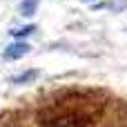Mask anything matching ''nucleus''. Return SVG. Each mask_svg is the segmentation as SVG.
<instances>
[{"mask_svg":"<svg viewBox=\"0 0 127 127\" xmlns=\"http://www.w3.org/2000/svg\"><path fill=\"white\" fill-rule=\"evenodd\" d=\"M29 51H31V45H29L27 40H13L11 45H7V47H4L2 58H4V60H18V58L27 56Z\"/></svg>","mask_w":127,"mask_h":127,"instance_id":"nucleus-1","label":"nucleus"},{"mask_svg":"<svg viewBox=\"0 0 127 127\" xmlns=\"http://www.w3.org/2000/svg\"><path fill=\"white\" fill-rule=\"evenodd\" d=\"M38 0H20V4H18V13L22 16V18H31L36 11H38Z\"/></svg>","mask_w":127,"mask_h":127,"instance_id":"nucleus-2","label":"nucleus"},{"mask_svg":"<svg viewBox=\"0 0 127 127\" xmlns=\"http://www.w3.org/2000/svg\"><path fill=\"white\" fill-rule=\"evenodd\" d=\"M33 78H38V71H36V69H27V71L13 76L11 83H16V85H25V83H29V80H33Z\"/></svg>","mask_w":127,"mask_h":127,"instance_id":"nucleus-3","label":"nucleus"},{"mask_svg":"<svg viewBox=\"0 0 127 127\" xmlns=\"http://www.w3.org/2000/svg\"><path fill=\"white\" fill-rule=\"evenodd\" d=\"M33 31H36V25H25V27H20V29H11V36L18 38V40H22V38L31 36Z\"/></svg>","mask_w":127,"mask_h":127,"instance_id":"nucleus-4","label":"nucleus"},{"mask_svg":"<svg viewBox=\"0 0 127 127\" xmlns=\"http://www.w3.org/2000/svg\"><path fill=\"white\" fill-rule=\"evenodd\" d=\"M83 2H94V0H83Z\"/></svg>","mask_w":127,"mask_h":127,"instance_id":"nucleus-5","label":"nucleus"}]
</instances>
